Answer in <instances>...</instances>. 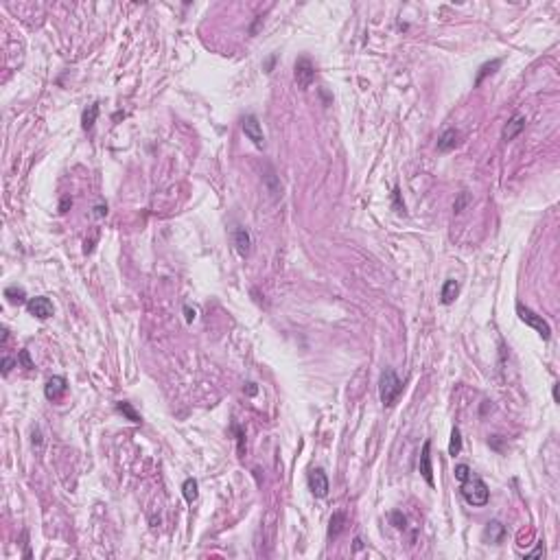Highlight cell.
<instances>
[{"instance_id": "obj_1", "label": "cell", "mask_w": 560, "mask_h": 560, "mask_svg": "<svg viewBox=\"0 0 560 560\" xmlns=\"http://www.w3.org/2000/svg\"><path fill=\"white\" fill-rule=\"evenodd\" d=\"M460 493H462L464 499H466L468 506H473V508H482L490 501V490L486 486V482H484L482 477L473 475V473H470L464 482H460Z\"/></svg>"}, {"instance_id": "obj_2", "label": "cell", "mask_w": 560, "mask_h": 560, "mask_svg": "<svg viewBox=\"0 0 560 560\" xmlns=\"http://www.w3.org/2000/svg\"><path fill=\"white\" fill-rule=\"evenodd\" d=\"M379 394H381V403L385 407H392L398 396L403 394V381L396 376L394 370H383L381 381H379Z\"/></svg>"}, {"instance_id": "obj_3", "label": "cell", "mask_w": 560, "mask_h": 560, "mask_svg": "<svg viewBox=\"0 0 560 560\" xmlns=\"http://www.w3.org/2000/svg\"><path fill=\"white\" fill-rule=\"evenodd\" d=\"M517 313H519V319H521V322H523V324H527V326H530V329H534V331H536L538 335L545 339V342H547V339L551 337V326L545 322V319H543V315H538V313H534V311L530 309V306H523V304H521V302L517 304Z\"/></svg>"}, {"instance_id": "obj_4", "label": "cell", "mask_w": 560, "mask_h": 560, "mask_svg": "<svg viewBox=\"0 0 560 560\" xmlns=\"http://www.w3.org/2000/svg\"><path fill=\"white\" fill-rule=\"evenodd\" d=\"M295 70H293V77H295V84H298L300 90H306L313 79H315V66L309 57H298L295 59Z\"/></svg>"}, {"instance_id": "obj_5", "label": "cell", "mask_w": 560, "mask_h": 560, "mask_svg": "<svg viewBox=\"0 0 560 560\" xmlns=\"http://www.w3.org/2000/svg\"><path fill=\"white\" fill-rule=\"evenodd\" d=\"M241 127H243V134L248 136V140H252V144H254L256 149H263V147H265V134H263L261 121H259V118H256L254 114L243 116Z\"/></svg>"}, {"instance_id": "obj_6", "label": "cell", "mask_w": 560, "mask_h": 560, "mask_svg": "<svg viewBox=\"0 0 560 560\" xmlns=\"http://www.w3.org/2000/svg\"><path fill=\"white\" fill-rule=\"evenodd\" d=\"M27 311H29L33 317H37V319H48V317L55 313L53 302H50L48 298H44V295L31 298V300L27 302Z\"/></svg>"}, {"instance_id": "obj_7", "label": "cell", "mask_w": 560, "mask_h": 560, "mask_svg": "<svg viewBox=\"0 0 560 560\" xmlns=\"http://www.w3.org/2000/svg\"><path fill=\"white\" fill-rule=\"evenodd\" d=\"M329 477H326V473L322 468H313L309 473V490L313 495L317 497V499H324L326 495H329Z\"/></svg>"}, {"instance_id": "obj_8", "label": "cell", "mask_w": 560, "mask_h": 560, "mask_svg": "<svg viewBox=\"0 0 560 560\" xmlns=\"http://www.w3.org/2000/svg\"><path fill=\"white\" fill-rule=\"evenodd\" d=\"M232 241H234V250L238 252V256H243V259H248L250 252H252V236L250 232L241 228V225H236L234 232H232Z\"/></svg>"}, {"instance_id": "obj_9", "label": "cell", "mask_w": 560, "mask_h": 560, "mask_svg": "<svg viewBox=\"0 0 560 560\" xmlns=\"http://www.w3.org/2000/svg\"><path fill=\"white\" fill-rule=\"evenodd\" d=\"M525 123H527V121H525V116H523V114H514V116L510 118V121H508L506 125H503L501 138H503L506 142H508V140H514V138H517V136L521 134V131L525 129Z\"/></svg>"}, {"instance_id": "obj_10", "label": "cell", "mask_w": 560, "mask_h": 560, "mask_svg": "<svg viewBox=\"0 0 560 560\" xmlns=\"http://www.w3.org/2000/svg\"><path fill=\"white\" fill-rule=\"evenodd\" d=\"M66 394V379L64 376H50L44 385V396L48 401H59Z\"/></svg>"}, {"instance_id": "obj_11", "label": "cell", "mask_w": 560, "mask_h": 560, "mask_svg": "<svg viewBox=\"0 0 560 560\" xmlns=\"http://www.w3.org/2000/svg\"><path fill=\"white\" fill-rule=\"evenodd\" d=\"M420 475L425 477V482L433 486V466H431V442L427 440L423 444V451H420Z\"/></svg>"}, {"instance_id": "obj_12", "label": "cell", "mask_w": 560, "mask_h": 560, "mask_svg": "<svg viewBox=\"0 0 560 560\" xmlns=\"http://www.w3.org/2000/svg\"><path fill=\"white\" fill-rule=\"evenodd\" d=\"M460 144V131L457 129H444L438 138V151L440 153H449Z\"/></svg>"}, {"instance_id": "obj_13", "label": "cell", "mask_w": 560, "mask_h": 560, "mask_svg": "<svg viewBox=\"0 0 560 560\" xmlns=\"http://www.w3.org/2000/svg\"><path fill=\"white\" fill-rule=\"evenodd\" d=\"M503 536H506V525L501 523V521H490V523L486 525V530H484V540L486 543H501Z\"/></svg>"}, {"instance_id": "obj_14", "label": "cell", "mask_w": 560, "mask_h": 560, "mask_svg": "<svg viewBox=\"0 0 560 560\" xmlns=\"http://www.w3.org/2000/svg\"><path fill=\"white\" fill-rule=\"evenodd\" d=\"M457 293H460V282L455 278H449V280H444L442 289H440V300H442V304H453Z\"/></svg>"}, {"instance_id": "obj_15", "label": "cell", "mask_w": 560, "mask_h": 560, "mask_svg": "<svg viewBox=\"0 0 560 560\" xmlns=\"http://www.w3.org/2000/svg\"><path fill=\"white\" fill-rule=\"evenodd\" d=\"M346 527V514L344 512H333V517L329 521V538H337L339 534L344 532Z\"/></svg>"}, {"instance_id": "obj_16", "label": "cell", "mask_w": 560, "mask_h": 560, "mask_svg": "<svg viewBox=\"0 0 560 560\" xmlns=\"http://www.w3.org/2000/svg\"><path fill=\"white\" fill-rule=\"evenodd\" d=\"M97 118H99V103H92L90 108L84 112V116H81V127L86 131H90L94 127V123H97Z\"/></svg>"}, {"instance_id": "obj_17", "label": "cell", "mask_w": 560, "mask_h": 560, "mask_svg": "<svg viewBox=\"0 0 560 560\" xmlns=\"http://www.w3.org/2000/svg\"><path fill=\"white\" fill-rule=\"evenodd\" d=\"M199 484H197V479H193V477H188V479L182 484V495H184V499L188 501V503H193L195 499H197V495H199Z\"/></svg>"}, {"instance_id": "obj_18", "label": "cell", "mask_w": 560, "mask_h": 560, "mask_svg": "<svg viewBox=\"0 0 560 560\" xmlns=\"http://www.w3.org/2000/svg\"><path fill=\"white\" fill-rule=\"evenodd\" d=\"M501 66V59H493V61H486V64H484L482 68H479V72H477V77H475V86H482V81L488 77V74H495L497 72V68Z\"/></svg>"}, {"instance_id": "obj_19", "label": "cell", "mask_w": 560, "mask_h": 560, "mask_svg": "<svg viewBox=\"0 0 560 560\" xmlns=\"http://www.w3.org/2000/svg\"><path fill=\"white\" fill-rule=\"evenodd\" d=\"M116 410L123 414L125 418L127 420H131V423H142V418H140V414H138L134 407H131V403H127V401H121V403H116Z\"/></svg>"}, {"instance_id": "obj_20", "label": "cell", "mask_w": 560, "mask_h": 560, "mask_svg": "<svg viewBox=\"0 0 560 560\" xmlns=\"http://www.w3.org/2000/svg\"><path fill=\"white\" fill-rule=\"evenodd\" d=\"M460 451H462V433H460V429H457V427H453V431H451V442H449V455H460Z\"/></svg>"}, {"instance_id": "obj_21", "label": "cell", "mask_w": 560, "mask_h": 560, "mask_svg": "<svg viewBox=\"0 0 560 560\" xmlns=\"http://www.w3.org/2000/svg\"><path fill=\"white\" fill-rule=\"evenodd\" d=\"M5 298H9V302H24L27 300V293H24V289L22 287H18V285H11V287H7L5 289Z\"/></svg>"}, {"instance_id": "obj_22", "label": "cell", "mask_w": 560, "mask_h": 560, "mask_svg": "<svg viewBox=\"0 0 560 560\" xmlns=\"http://www.w3.org/2000/svg\"><path fill=\"white\" fill-rule=\"evenodd\" d=\"M389 521H392V525L396 527V530H405V527H407V519H405V514L398 512V510H394L392 514H389Z\"/></svg>"}, {"instance_id": "obj_23", "label": "cell", "mask_w": 560, "mask_h": 560, "mask_svg": "<svg viewBox=\"0 0 560 560\" xmlns=\"http://www.w3.org/2000/svg\"><path fill=\"white\" fill-rule=\"evenodd\" d=\"M453 473H455V479H457V482H464V479H466V477H468L470 473H473V470H470V466H468V464H457V466H455V470H453Z\"/></svg>"}, {"instance_id": "obj_24", "label": "cell", "mask_w": 560, "mask_h": 560, "mask_svg": "<svg viewBox=\"0 0 560 560\" xmlns=\"http://www.w3.org/2000/svg\"><path fill=\"white\" fill-rule=\"evenodd\" d=\"M392 199H394V210L398 212V215H405V201H401V191L398 188H394V193H392Z\"/></svg>"}, {"instance_id": "obj_25", "label": "cell", "mask_w": 560, "mask_h": 560, "mask_svg": "<svg viewBox=\"0 0 560 560\" xmlns=\"http://www.w3.org/2000/svg\"><path fill=\"white\" fill-rule=\"evenodd\" d=\"M232 429H234V433H236V442H238V455L243 457V453H245V433H243V429L238 425H234L232 427Z\"/></svg>"}, {"instance_id": "obj_26", "label": "cell", "mask_w": 560, "mask_h": 560, "mask_svg": "<svg viewBox=\"0 0 560 560\" xmlns=\"http://www.w3.org/2000/svg\"><path fill=\"white\" fill-rule=\"evenodd\" d=\"M466 201H468V193H460V197H457L455 206H453V210H455V212H462V208L466 206Z\"/></svg>"}, {"instance_id": "obj_27", "label": "cell", "mask_w": 560, "mask_h": 560, "mask_svg": "<svg viewBox=\"0 0 560 560\" xmlns=\"http://www.w3.org/2000/svg\"><path fill=\"white\" fill-rule=\"evenodd\" d=\"M16 366V359H11V357H3V374L7 376L11 372V368Z\"/></svg>"}, {"instance_id": "obj_28", "label": "cell", "mask_w": 560, "mask_h": 560, "mask_svg": "<svg viewBox=\"0 0 560 560\" xmlns=\"http://www.w3.org/2000/svg\"><path fill=\"white\" fill-rule=\"evenodd\" d=\"M105 215H108V204H97V206H94V217L101 219V217H105Z\"/></svg>"}, {"instance_id": "obj_29", "label": "cell", "mask_w": 560, "mask_h": 560, "mask_svg": "<svg viewBox=\"0 0 560 560\" xmlns=\"http://www.w3.org/2000/svg\"><path fill=\"white\" fill-rule=\"evenodd\" d=\"M20 361L24 363V368H27V370L33 368V361H31V357H29V350H20Z\"/></svg>"}, {"instance_id": "obj_30", "label": "cell", "mask_w": 560, "mask_h": 560, "mask_svg": "<svg viewBox=\"0 0 560 560\" xmlns=\"http://www.w3.org/2000/svg\"><path fill=\"white\" fill-rule=\"evenodd\" d=\"M184 315H186V322H188V324H191V322H193V319H195V317H197V311H195V309H191V306H188V304H186V306H184Z\"/></svg>"}, {"instance_id": "obj_31", "label": "cell", "mask_w": 560, "mask_h": 560, "mask_svg": "<svg viewBox=\"0 0 560 560\" xmlns=\"http://www.w3.org/2000/svg\"><path fill=\"white\" fill-rule=\"evenodd\" d=\"M68 206H72V199L66 195V197L61 199V204H59V212H61V215H64V212H68Z\"/></svg>"}, {"instance_id": "obj_32", "label": "cell", "mask_w": 560, "mask_h": 560, "mask_svg": "<svg viewBox=\"0 0 560 560\" xmlns=\"http://www.w3.org/2000/svg\"><path fill=\"white\" fill-rule=\"evenodd\" d=\"M488 444H493V449H497V451H501V440H499V436H493L488 440Z\"/></svg>"}, {"instance_id": "obj_33", "label": "cell", "mask_w": 560, "mask_h": 560, "mask_svg": "<svg viewBox=\"0 0 560 560\" xmlns=\"http://www.w3.org/2000/svg\"><path fill=\"white\" fill-rule=\"evenodd\" d=\"M33 446H42V433H40V429H33Z\"/></svg>"}, {"instance_id": "obj_34", "label": "cell", "mask_w": 560, "mask_h": 560, "mask_svg": "<svg viewBox=\"0 0 560 560\" xmlns=\"http://www.w3.org/2000/svg\"><path fill=\"white\" fill-rule=\"evenodd\" d=\"M272 66H274V57H269L265 64V72H272Z\"/></svg>"}, {"instance_id": "obj_35", "label": "cell", "mask_w": 560, "mask_h": 560, "mask_svg": "<svg viewBox=\"0 0 560 560\" xmlns=\"http://www.w3.org/2000/svg\"><path fill=\"white\" fill-rule=\"evenodd\" d=\"M361 547H363V545H361V538H359V536H357V538H355V551H359V549H361Z\"/></svg>"}, {"instance_id": "obj_36", "label": "cell", "mask_w": 560, "mask_h": 560, "mask_svg": "<svg viewBox=\"0 0 560 560\" xmlns=\"http://www.w3.org/2000/svg\"><path fill=\"white\" fill-rule=\"evenodd\" d=\"M7 339H9V331H7V329H3V346L7 344Z\"/></svg>"}, {"instance_id": "obj_37", "label": "cell", "mask_w": 560, "mask_h": 560, "mask_svg": "<svg viewBox=\"0 0 560 560\" xmlns=\"http://www.w3.org/2000/svg\"><path fill=\"white\" fill-rule=\"evenodd\" d=\"M248 394H256V385H254V383H248Z\"/></svg>"}, {"instance_id": "obj_38", "label": "cell", "mask_w": 560, "mask_h": 560, "mask_svg": "<svg viewBox=\"0 0 560 560\" xmlns=\"http://www.w3.org/2000/svg\"><path fill=\"white\" fill-rule=\"evenodd\" d=\"M553 401L558 403V385H553Z\"/></svg>"}]
</instances>
